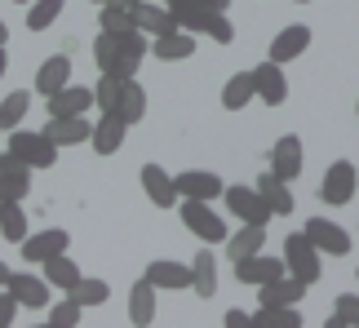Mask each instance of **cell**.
I'll return each mask as SVG.
<instances>
[{
  "mask_svg": "<svg viewBox=\"0 0 359 328\" xmlns=\"http://www.w3.org/2000/svg\"><path fill=\"white\" fill-rule=\"evenodd\" d=\"M5 289L18 297V306H32V310L49 306V280L45 275H13V271H9V284H5Z\"/></svg>",
  "mask_w": 359,
  "mask_h": 328,
  "instance_id": "17",
  "label": "cell"
},
{
  "mask_svg": "<svg viewBox=\"0 0 359 328\" xmlns=\"http://www.w3.org/2000/svg\"><path fill=\"white\" fill-rule=\"evenodd\" d=\"M284 266H288V275H297L302 284H311L324 275V266H320V249L306 240V231H293V235H284Z\"/></svg>",
  "mask_w": 359,
  "mask_h": 328,
  "instance_id": "2",
  "label": "cell"
},
{
  "mask_svg": "<svg viewBox=\"0 0 359 328\" xmlns=\"http://www.w3.org/2000/svg\"><path fill=\"white\" fill-rule=\"evenodd\" d=\"M93 107V89L62 85L58 93H49V116H85Z\"/></svg>",
  "mask_w": 359,
  "mask_h": 328,
  "instance_id": "19",
  "label": "cell"
},
{
  "mask_svg": "<svg viewBox=\"0 0 359 328\" xmlns=\"http://www.w3.org/2000/svg\"><path fill=\"white\" fill-rule=\"evenodd\" d=\"M80 315H85V306H76L72 297H62V302L49 310V328H76Z\"/></svg>",
  "mask_w": 359,
  "mask_h": 328,
  "instance_id": "38",
  "label": "cell"
},
{
  "mask_svg": "<svg viewBox=\"0 0 359 328\" xmlns=\"http://www.w3.org/2000/svg\"><path fill=\"white\" fill-rule=\"evenodd\" d=\"M93 5H102V0H93Z\"/></svg>",
  "mask_w": 359,
  "mask_h": 328,
  "instance_id": "50",
  "label": "cell"
},
{
  "mask_svg": "<svg viewBox=\"0 0 359 328\" xmlns=\"http://www.w3.org/2000/svg\"><path fill=\"white\" fill-rule=\"evenodd\" d=\"M306 240L315 244L320 253H328V257H346L351 253V231H341L337 222H328V217H311L306 222Z\"/></svg>",
  "mask_w": 359,
  "mask_h": 328,
  "instance_id": "7",
  "label": "cell"
},
{
  "mask_svg": "<svg viewBox=\"0 0 359 328\" xmlns=\"http://www.w3.org/2000/svg\"><path fill=\"white\" fill-rule=\"evenodd\" d=\"M102 32H129L133 27V9H116V5H102V18H98Z\"/></svg>",
  "mask_w": 359,
  "mask_h": 328,
  "instance_id": "40",
  "label": "cell"
},
{
  "mask_svg": "<svg viewBox=\"0 0 359 328\" xmlns=\"http://www.w3.org/2000/svg\"><path fill=\"white\" fill-rule=\"evenodd\" d=\"M13 5H32V0H13Z\"/></svg>",
  "mask_w": 359,
  "mask_h": 328,
  "instance_id": "48",
  "label": "cell"
},
{
  "mask_svg": "<svg viewBox=\"0 0 359 328\" xmlns=\"http://www.w3.org/2000/svg\"><path fill=\"white\" fill-rule=\"evenodd\" d=\"M147 53H151L147 32H137V27H129V32H98V40H93V62H98V71L120 76V80H133Z\"/></svg>",
  "mask_w": 359,
  "mask_h": 328,
  "instance_id": "1",
  "label": "cell"
},
{
  "mask_svg": "<svg viewBox=\"0 0 359 328\" xmlns=\"http://www.w3.org/2000/svg\"><path fill=\"white\" fill-rule=\"evenodd\" d=\"M253 98H257V89H253V71H236V76H231L226 85H222V107H226V111H244V107L253 102Z\"/></svg>",
  "mask_w": 359,
  "mask_h": 328,
  "instance_id": "29",
  "label": "cell"
},
{
  "mask_svg": "<svg viewBox=\"0 0 359 328\" xmlns=\"http://www.w3.org/2000/svg\"><path fill=\"white\" fill-rule=\"evenodd\" d=\"M222 200H226V209L240 217V222H253V226H266L271 222V209H266V200L257 196V186H222Z\"/></svg>",
  "mask_w": 359,
  "mask_h": 328,
  "instance_id": "6",
  "label": "cell"
},
{
  "mask_svg": "<svg viewBox=\"0 0 359 328\" xmlns=\"http://www.w3.org/2000/svg\"><path fill=\"white\" fill-rule=\"evenodd\" d=\"M58 13H62V0H32V5H27V27H32V32H45V27H53Z\"/></svg>",
  "mask_w": 359,
  "mask_h": 328,
  "instance_id": "37",
  "label": "cell"
},
{
  "mask_svg": "<svg viewBox=\"0 0 359 328\" xmlns=\"http://www.w3.org/2000/svg\"><path fill=\"white\" fill-rule=\"evenodd\" d=\"M147 280L156 284V289H191V266H182V262H151L147 266Z\"/></svg>",
  "mask_w": 359,
  "mask_h": 328,
  "instance_id": "28",
  "label": "cell"
},
{
  "mask_svg": "<svg viewBox=\"0 0 359 328\" xmlns=\"http://www.w3.org/2000/svg\"><path fill=\"white\" fill-rule=\"evenodd\" d=\"M173 186H177V200H217L222 196V177L217 173H209V169H187V173H177L173 177Z\"/></svg>",
  "mask_w": 359,
  "mask_h": 328,
  "instance_id": "8",
  "label": "cell"
},
{
  "mask_svg": "<svg viewBox=\"0 0 359 328\" xmlns=\"http://www.w3.org/2000/svg\"><path fill=\"white\" fill-rule=\"evenodd\" d=\"M9 151L18 156L22 164H32V169H53V160H58V146H53L45 133H32V129H9Z\"/></svg>",
  "mask_w": 359,
  "mask_h": 328,
  "instance_id": "3",
  "label": "cell"
},
{
  "mask_svg": "<svg viewBox=\"0 0 359 328\" xmlns=\"http://www.w3.org/2000/svg\"><path fill=\"white\" fill-rule=\"evenodd\" d=\"M0 235L13 240V244L27 240V213H22L18 200H13V204H0Z\"/></svg>",
  "mask_w": 359,
  "mask_h": 328,
  "instance_id": "34",
  "label": "cell"
},
{
  "mask_svg": "<svg viewBox=\"0 0 359 328\" xmlns=\"http://www.w3.org/2000/svg\"><path fill=\"white\" fill-rule=\"evenodd\" d=\"M67 297H72L76 306H85V310H93V306H107V297H111V289H107L102 280H89V275H80L72 289H67Z\"/></svg>",
  "mask_w": 359,
  "mask_h": 328,
  "instance_id": "30",
  "label": "cell"
},
{
  "mask_svg": "<svg viewBox=\"0 0 359 328\" xmlns=\"http://www.w3.org/2000/svg\"><path fill=\"white\" fill-rule=\"evenodd\" d=\"M120 89H124V80H120V76H107V71H98V89H93V107H98L102 116H111V111H116V102H120Z\"/></svg>",
  "mask_w": 359,
  "mask_h": 328,
  "instance_id": "35",
  "label": "cell"
},
{
  "mask_svg": "<svg viewBox=\"0 0 359 328\" xmlns=\"http://www.w3.org/2000/svg\"><path fill=\"white\" fill-rule=\"evenodd\" d=\"M151 320H156V284H151L147 275L129 289V324L147 328Z\"/></svg>",
  "mask_w": 359,
  "mask_h": 328,
  "instance_id": "22",
  "label": "cell"
},
{
  "mask_svg": "<svg viewBox=\"0 0 359 328\" xmlns=\"http://www.w3.org/2000/svg\"><path fill=\"white\" fill-rule=\"evenodd\" d=\"M142 191L151 196V204H156V209H173V200H177L173 173L160 169V164H142Z\"/></svg>",
  "mask_w": 359,
  "mask_h": 328,
  "instance_id": "16",
  "label": "cell"
},
{
  "mask_svg": "<svg viewBox=\"0 0 359 328\" xmlns=\"http://www.w3.org/2000/svg\"><path fill=\"white\" fill-rule=\"evenodd\" d=\"M5 40H9V27H5V22H0V45H5Z\"/></svg>",
  "mask_w": 359,
  "mask_h": 328,
  "instance_id": "47",
  "label": "cell"
},
{
  "mask_svg": "<svg viewBox=\"0 0 359 328\" xmlns=\"http://www.w3.org/2000/svg\"><path fill=\"white\" fill-rule=\"evenodd\" d=\"M297 5H311V0H297Z\"/></svg>",
  "mask_w": 359,
  "mask_h": 328,
  "instance_id": "49",
  "label": "cell"
},
{
  "mask_svg": "<svg viewBox=\"0 0 359 328\" xmlns=\"http://www.w3.org/2000/svg\"><path fill=\"white\" fill-rule=\"evenodd\" d=\"M124 129H129L124 120H116V116H102L98 125L89 129V146H93L98 156H116L120 146H124Z\"/></svg>",
  "mask_w": 359,
  "mask_h": 328,
  "instance_id": "20",
  "label": "cell"
},
{
  "mask_svg": "<svg viewBox=\"0 0 359 328\" xmlns=\"http://www.w3.org/2000/svg\"><path fill=\"white\" fill-rule=\"evenodd\" d=\"M40 266H45V280L53 284V289H62V293H67V289H72V284L80 280V266H76L67 253H53L49 262H40Z\"/></svg>",
  "mask_w": 359,
  "mask_h": 328,
  "instance_id": "31",
  "label": "cell"
},
{
  "mask_svg": "<svg viewBox=\"0 0 359 328\" xmlns=\"http://www.w3.org/2000/svg\"><path fill=\"white\" fill-rule=\"evenodd\" d=\"M271 173L284 177V182H293L302 173V138L297 133H284V138L271 146Z\"/></svg>",
  "mask_w": 359,
  "mask_h": 328,
  "instance_id": "14",
  "label": "cell"
},
{
  "mask_svg": "<svg viewBox=\"0 0 359 328\" xmlns=\"http://www.w3.org/2000/svg\"><path fill=\"white\" fill-rule=\"evenodd\" d=\"M164 5H169V0H164Z\"/></svg>",
  "mask_w": 359,
  "mask_h": 328,
  "instance_id": "51",
  "label": "cell"
},
{
  "mask_svg": "<svg viewBox=\"0 0 359 328\" xmlns=\"http://www.w3.org/2000/svg\"><path fill=\"white\" fill-rule=\"evenodd\" d=\"M257 196L266 200V209H271V213H280V217H288V213H293V191H288V182H284V177H275V173H262V177H257Z\"/></svg>",
  "mask_w": 359,
  "mask_h": 328,
  "instance_id": "23",
  "label": "cell"
},
{
  "mask_svg": "<svg viewBox=\"0 0 359 328\" xmlns=\"http://www.w3.org/2000/svg\"><path fill=\"white\" fill-rule=\"evenodd\" d=\"M116 120H124V125H137V120L147 116V89L137 85V76L133 80H124V89H120V102H116Z\"/></svg>",
  "mask_w": 359,
  "mask_h": 328,
  "instance_id": "25",
  "label": "cell"
},
{
  "mask_svg": "<svg viewBox=\"0 0 359 328\" xmlns=\"http://www.w3.org/2000/svg\"><path fill=\"white\" fill-rule=\"evenodd\" d=\"M284 257H271V253H253V257H240L236 262V280L240 284H266V280H275V275H284Z\"/></svg>",
  "mask_w": 359,
  "mask_h": 328,
  "instance_id": "11",
  "label": "cell"
},
{
  "mask_svg": "<svg viewBox=\"0 0 359 328\" xmlns=\"http://www.w3.org/2000/svg\"><path fill=\"white\" fill-rule=\"evenodd\" d=\"M226 328H248V315L244 310H226Z\"/></svg>",
  "mask_w": 359,
  "mask_h": 328,
  "instance_id": "43",
  "label": "cell"
},
{
  "mask_svg": "<svg viewBox=\"0 0 359 328\" xmlns=\"http://www.w3.org/2000/svg\"><path fill=\"white\" fill-rule=\"evenodd\" d=\"M253 89H257V98L266 102V107H280V102L288 98L284 67H280V62H262V67H253Z\"/></svg>",
  "mask_w": 359,
  "mask_h": 328,
  "instance_id": "12",
  "label": "cell"
},
{
  "mask_svg": "<svg viewBox=\"0 0 359 328\" xmlns=\"http://www.w3.org/2000/svg\"><path fill=\"white\" fill-rule=\"evenodd\" d=\"M22 169H32V164H22L13 151H0V173H22Z\"/></svg>",
  "mask_w": 359,
  "mask_h": 328,
  "instance_id": "42",
  "label": "cell"
},
{
  "mask_svg": "<svg viewBox=\"0 0 359 328\" xmlns=\"http://www.w3.org/2000/svg\"><path fill=\"white\" fill-rule=\"evenodd\" d=\"M182 222H187L191 235L204 240V244H222L226 240V222L209 209V200H187L182 204Z\"/></svg>",
  "mask_w": 359,
  "mask_h": 328,
  "instance_id": "5",
  "label": "cell"
},
{
  "mask_svg": "<svg viewBox=\"0 0 359 328\" xmlns=\"http://www.w3.org/2000/svg\"><path fill=\"white\" fill-rule=\"evenodd\" d=\"M5 284H9V266L0 262V289H5Z\"/></svg>",
  "mask_w": 359,
  "mask_h": 328,
  "instance_id": "46",
  "label": "cell"
},
{
  "mask_svg": "<svg viewBox=\"0 0 359 328\" xmlns=\"http://www.w3.org/2000/svg\"><path fill=\"white\" fill-rule=\"evenodd\" d=\"M13 315H18V297H13L9 289H0V328H9Z\"/></svg>",
  "mask_w": 359,
  "mask_h": 328,
  "instance_id": "41",
  "label": "cell"
},
{
  "mask_svg": "<svg viewBox=\"0 0 359 328\" xmlns=\"http://www.w3.org/2000/svg\"><path fill=\"white\" fill-rule=\"evenodd\" d=\"M67 244H72V235L53 226V231H40V235L22 240V257H27V266H40V262H49L53 253H67Z\"/></svg>",
  "mask_w": 359,
  "mask_h": 328,
  "instance_id": "15",
  "label": "cell"
},
{
  "mask_svg": "<svg viewBox=\"0 0 359 328\" xmlns=\"http://www.w3.org/2000/svg\"><path fill=\"white\" fill-rule=\"evenodd\" d=\"M333 310H337V315L328 320V328H341V324H355V328H359V297H351V293H341Z\"/></svg>",
  "mask_w": 359,
  "mask_h": 328,
  "instance_id": "39",
  "label": "cell"
},
{
  "mask_svg": "<svg viewBox=\"0 0 359 328\" xmlns=\"http://www.w3.org/2000/svg\"><path fill=\"white\" fill-rule=\"evenodd\" d=\"M27 107H32V93H9L5 102H0V133H9V129H18L22 120H27Z\"/></svg>",
  "mask_w": 359,
  "mask_h": 328,
  "instance_id": "33",
  "label": "cell"
},
{
  "mask_svg": "<svg viewBox=\"0 0 359 328\" xmlns=\"http://www.w3.org/2000/svg\"><path fill=\"white\" fill-rule=\"evenodd\" d=\"M248 324L253 328H302V315L293 306H262Z\"/></svg>",
  "mask_w": 359,
  "mask_h": 328,
  "instance_id": "32",
  "label": "cell"
},
{
  "mask_svg": "<svg viewBox=\"0 0 359 328\" xmlns=\"http://www.w3.org/2000/svg\"><path fill=\"white\" fill-rule=\"evenodd\" d=\"M102 5H116V9H133V5H142V0H102Z\"/></svg>",
  "mask_w": 359,
  "mask_h": 328,
  "instance_id": "44",
  "label": "cell"
},
{
  "mask_svg": "<svg viewBox=\"0 0 359 328\" xmlns=\"http://www.w3.org/2000/svg\"><path fill=\"white\" fill-rule=\"evenodd\" d=\"M191 289H196L204 302L217 293V262H213V253H209V244L196 253V262H191Z\"/></svg>",
  "mask_w": 359,
  "mask_h": 328,
  "instance_id": "27",
  "label": "cell"
},
{
  "mask_svg": "<svg viewBox=\"0 0 359 328\" xmlns=\"http://www.w3.org/2000/svg\"><path fill=\"white\" fill-rule=\"evenodd\" d=\"M62 85H72V58L67 53H53V58L40 62V71H36V93H58Z\"/></svg>",
  "mask_w": 359,
  "mask_h": 328,
  "instance_id": "18",
  "label": "cell"
},
{
  "mask_svg": "<svg viewBox=\"0 0 359 328\" xmlns=\"http://www.w3.org/2000/svg\"><path fill=\"white\" fill-rule=\"evenodd\" d=\"M222 244H226V257H231V262H240V257H253V253H262V244H266V226L244 222L240 235H226Z\"/></svg>",
  "mask_w": 359,
  "mask_h": 328,
  "instance_id": "26",
  "label": "cell"
},
{
  "mask_svg": "<svg viewBox=\"0 0 359 328\" xmlns=\"http://www.w3.org/2000/svg\"><path fill=\"white\" fill-rule=\"evenodd\" d=\"M311 49V27L306 22H288V27H280V36L271 40V62H293V58H302V53Z\"/></svg>",
  "mask_w": 359,
  "mask_h": 328,
  "instance_id": "9",
  "label": "cell"
},
{
  "mask_svg": "<svg viewBox=\"0 0 359 328\" xmlns=\"http://www.w3.org/2000/svg\"><path fill=\"white\" fill-rule=\"evenodd\" d=\"M133 27L137 32H147V36H164V32H177V22H173V13L169 5H133Z\"/></svg>",
  "mask_w": 359,
  "mask_h": 328,
  "instance_id": "21",
  "label": "cell"
},
{
  "mask_svg": "<svg viewBox=\"0 0 359 328\" xmlns=\"http://www.w3.org/2000/svg\"><path fill=\"white\" fill-rule=\"evenodd\" d=\"M9 71V58H5V45H0V76Z\"/></svg>",
  "mask_w": 359,
  "mask_h": 328,
  "instance_id": "45",
  "label": "cell"
},
{
  "mask_svg": "<svg viewBox=\"0 0 359 328\" xmlns=\"http://www.w3.org/2000/svg\"><path fill=\"white\" fill-rule=\"evenodd\" d=\"M151 53H156L160 62H177V58H191L196 53V36L191 32H164V36H156V45H151Z\"/></svg>",
  "mask_w": 359,
  "mask_h": 328,
  "instance_id": "24",
  "label": "cell"
},
{
  "mask_svg": "<svg viewBox=\"0 0 359 328\" xmlns=\"http://www.w3.org/2000/svg\"><path fill=\"white\" fill-rule=\"evenodd\" d=\"M27 191H32V169L22 173H0V204H13V200H27Z\"/></svg>",
  "mask_w": 359,
  "mask_h": 328,
  "instance_id": "36",
  "label": "cell"
},
{
  "mask_svg": "<svg viewBox=\"0 0 359 328\" xmlns=\"http://www.w3.org/2000/svg\"><path fill=\"white\" fill-rule=\"evenodd\" d=\"M89 129L85 125V116H49V125L40 129L53 146H80V142H89Z\"/></svg>",
  "mask_w": 359,
  "mask_h": 328,
  "instance_id": "13",
  "label": "cell"
},
{
  "mask_svg": "<svg viewBox=\"0 0 359 328\" xmlns=\"http://www.w3.org/2000/svg\"><path fill=\"white\" fill-rule=\"evenodd\" d=\"M359 191V169H351V160H333L324 173V186H320V200L333 204V209H346Z\"/></svg>",
  "mask_w": 359,
  "mask_h": 328,
  "instance_id": "4",
  "label": "cell"
},
{
  "mask_svg": "<svg viewBox=\"0 0 359 328\" xmlns=\"http://www.w3.org/2000/svg\"><path fill=\"white\" fill-rule=\"evenodd\" d=\"M302 297H306V284H302L297 275H275V280H266V284H257V302L262 306H297Z\"/></svg>",
  "mask_w": 359,
  "mask_h": 328,
  "instance_id": "10",
  "label": "cell"
}]
</instances>
